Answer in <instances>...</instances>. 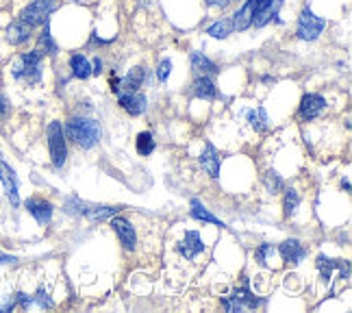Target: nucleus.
<instances>
[{"mask_svg":"<svg viewBox=\"0 0 352 313\" xmlns=\"http://www.w3.org/2000/svg\"><path fill=\"white\" fill-rule=\"evenodd\" d=\"M327 29V20L316 16L311 7H302L300 16L296 20V37L302 39V42H316V39Z\"/></svg>","mask_w":352,"mask_h":313,"instance_id":"obj_6","label":"nucleus"},{"mask_svg":"<svg viewBox=\"0 0 352 313\" xmlns=\"http://www.w3.org/2000/svg\"><path fill=\"white\" fill-rule=\"evenodd\" d=\"M13 261H16V257H11V255L0 252V263H13Z\"/></svg>","mask_w":352,"mask_h":313,"instance_id":"obj_33","label":"nucleus"},{"mask_svg":"<svg viewBox=\"0 0 352 313\" xmlns=\"http://www.w3.org/2000/svg\"><path fill=\"white\" fill-rule=\"evenodd\" d=\"M116 98H118L120 107L124 109L131 118L142 116L146 111V107H148V98L144 96L142 91H124V94H118Z\"/></svg>","mask_w":352,"mask_h":313,"instance_id":"obj_11","label":"nucleus"},{"mask_svg":"<svg viewBox=\"0 0 352 313\" xmlns=\"http://www.w3.org/2000/svg\"><path fill=\"white\" fill-rule=\"evenodd\" d=\"M135 148H138V153L142 157H151L153 151H155V138L151 131H144L138 135V140H135Z\"/></svg>","mask_w":352,"mask_h":313,"instance_id":"obj_24","label":"nucleus"},{"mask_svg":"<svg viewBox=\"0 0 352 313\" xmlns=\"http://www.w3.org/2000/svg\"><path fill=\"white\" fill-rule=\"evenodd\" d=\"M24 207L26 211H29L37 224H42V226H48L50 220H52V213H55V207H52V202L42 198V196H31L29 200L24 202Z\"/></svg>","mask_w":352,"mask_h":313,"instance_id":"obj_10","label":"nucleus"},{"mask_svg":"<svg viewBox=\"0 0 352 313\" xmlns=\"http://www.w3.org/2000/svg\"><path fill=\"white\" fill-rule=\"evenodd\" d=\"M65 140H70L83 151H91L94 146H98L100 142V122L87 118V116H72L65 122Z\"/></svg>","mask_w":352,"mask_h":313,"instance_id":"obj_2","label":"nucleus"},{"mask_svg":"<svg viewBox=\"0 0 352 313\" xmlns=\"http://www.w3.org/2000/svg\"><path fill=\"white\" fill-rule=\"evenodd\" d=\"M263 183L267 187V192H272V194H278L280 189L285 187V181H283L274 170H270V172L263 174Z\"/></svg>","mask_w":352,"mask_h":313,"instance_id":"obj_27","label":"nucleus"},{"mask_svg":"<svg viewBox=\"0 0 352 313\" xmlns=\"http://www.w3.org/2000/svg\"><path fill=\"white\" fill-rule=\"evenodd\" d=\"M189 207H192V215L196 217L198 222H207V224H215V226H224V222L220 220V217H215L205 205H202V202L198 200V198H194L192 202H189Z\"/></svg>","mask_w":352,"mask_h":313,"instance_id":"obj_20","label":"nucleus"},{"mask_svg":"<svg viewBox=\"0 0 352 313\" xmlns=\"http://www.w3.org/2000/svg\"><path fill=\"white\" fill-rule=\"evenodd\" d=\"M72 3H76V5H91V3H96V0H72Z\"/></svg>","mask_w":352,"mask_h":313,"instance_id":"obj_34","label":"nucleus"},{"mask_svg":"<svg viewBox=\"0 0 352 313\" xmlns=\"http://www.w3.org/2000/svg\"><path fill=\"white\" fill-rule=\"evenodd\" d=\"M37 50L44 54V57H55L59 52V44L55 42V37L50 33V22L42 26V33L37 35Z\"/></svg>","mask_w":352,"mask_h":313,"instance_id":"obj_19","label":"nucleus"},{"mask_svg":"<svg viewBox=\"0 0 352 313\" xmlns=\"http://www.w3.org/2000/svg\"><path fill=\"white\" fill-rule=\"evenodd\" d=\"M85 209H87V202H83L78 196H72V198L65 200V213H70V215H83Z\"/></svg>","mask_w":352,"mask_h":313,"instance_id":"obj_28","label":"nucleus"},{"mask_svg":"<svg viewBox=\"0 0 352 313\" xmlns=\"http://www.w3.org/2000/svg\"><path fill=\"white\" fill-rule=\"evenodd\" d=\"M109 224L116 230L122 248H124L129 255H140L142 244H144V235L140 233V228L135 226L126 215H118V213L113 217H109Z\"/></svg>","mask_w":352,"mask_h":313,"instance_id":"obj_4","label":"nucleus"},{"mask_svg":"<svg viewBox=\"0 0 352 313\" xmlns=\"http://www.w3.org/2000/svg\"><path fill=\"white\" fill-rule=\"evenodd\" d=\"M3 5H5V0H0V9H3Z\"/></svg>","mask_w":352,"mask_h":313,"instance_id":"obj_35","label":"nucleus"},{"mask_svg":"<svg viewBox=\"0 0 352 313\" xmlns=\"http://www.w3.org/2000/svg\"><path fill=\"white\" fill-rule=\"evenodd\" d=\"M189 65H192V72L196 76H200V74H209V76L220 74V67L215 65L205 52H198V50L189 54Z\"/></svg>","mask_w":352,"mask_h":313,"instance_id":"obj_16","label":"nucleus"},{"mask_svg":"<svg viewBox=\"0 0 352 313\" xmlns=\"http://www.w3.org/2000/svg\"><path fill=\"white\" fill-rule=\"evenodd\" d=\"M46 135H48V151H50L52 166L61 170L67 161V144H65V133H63L61 122H57V120L50 122Z\"/></svg>","mask_w":352,"mask_h":313,"instance_id":"obj_7","label":"nucleus"},{"mask_svg":"<svg viewBox=\"0 0 352 313\" xmlns=\"http://www.w3.org/2000/svg\"><path fill=\"white\" fill-rule=\"evenodd\" d=\"M329 98L324 96V94H305L300 105H298V120L300 122H314V120H320L322 116L329 114Z\"/></svg>","mask_w":352,"mask_h":313,"instance_id":"obj_8","label":"nucleus"},{"mask_svg":"<svg viewBox=\"0 0 352 313\" xmlns=\"http://www.w3.org/2000/svg\"><path fill=\"white\" fill-rule=\"evenodd\" d=\"M31 37H33V26H29L22 20H13L5 29V39H7V44H11V46L29 44Z\"/></svg>","mask_w":352,"mask_h":313,"instance_id":"obj_12","label":"nucleus"},{"mask_svg":"<svg viewBox=\"0 0 352 313\" xmlns=\"http://www.w3.org/2000/svg\"><path fill=\"white\" fill-rule=\"evenodd\" d=\"M102 67H104V61H102V57H96L91 61V74H102Z\"/></svg>","mask_w":352,"mask_h":313,"instance_id":"obj_32","label":"nucleus"},{"mask_svg":"<svg viewBox=\"0 0 352 313\" xmlns=\"http://www.w3.org/2000/svg\"><path fill=\"white\" fill-rule=\"evenodd\" d=\"M274 252H276L274 244H261V246L254 250V261L259 266H272Z\"/></svg>","mask_w":352,"mask_h":313,"instance_id":"obj_26","label":"nucleus"},{"mask_svg":"<svg viewBox=\"0 0 352 313\" xmlns=\"http://www.w3.org/2000/svg\"><path fill=\"white\" fill-rule=\"evenodd\" d=\"M233 3H235V0H205V5L209 9H220V11H224L226 7H231Z\"/></svg>","mask_w":352,"mask_h":313,"instance_id":"obj_30","label":"nucleus"},{"mask_svg":"<svg viewBox=\"0 0 352 313\" xmlns=\"http://www.w3.org/2000/svg\"><path fill=\"white\" fill-rule=\"evenodd\" d=\"M11 111V105H9V98L5 94H0V118H5L7 114Z\"/></svg>","mask_w":352,"mask_h":313,"instance_id":"obj_31","label":"nucleus"},{"mask_svg":"<svg viewBox=\"0 0 352 313\" xmlns=\"http://www.w3.org/2000/svg\"><path fill=\"white\" fill-rule=\"evenodd\" d=\"M57 9H59V0H31V3L20 11L18 20L37 29V26H44Z\"/></svg>","mask_w":352,"mask_h":313,"instance_id":"obj_5","label":"nucleus"},{"mask_svg":"<svg viewBox=\"0 0 352 313\" xmlns=\"http://www.w3.org/2000/svg\"><path fill=\"white\" fill-rule=\"evenodd\" d=\"M285 0H246L233 16V29L243 33L248 29H263L270 22H278Z\"/></svg>","mask_w":352,"mask_h":313,"instance_id":"obj_1","label":"nucleus"},{"mask_svg":"<svg viewBox=\"0 0 352 313\" xmlns=\"http://www.w3.org/2000/svg\"><path fill=\"white\" fill-rule=\"evenodd\" d=\"M192 91H194V96L202 98V100H213V98H218V85H215V80L213 76L209 74H200L194 78V83H192Z\"/></svg>","mask_w":352,"mask_h":313,"instance_id":"obj_14","label":"nucleus"},{"mask_svg":"<svg viewBox=\"0 0 352 313\" xmlns=\"http://www.w3.org/2000/svg\"><path fill=\"white\" fill-rule=\"evenodd\" d=\"M0 181L5 185V192L11 200V205H20V198H18V176L13 172L5 161H0Z\"/></svg>","mask_w":352,"mask_h":313,"instance_id":"obj_17","label":"nucleus"},{"mask_svg":"<svg viewBox=\"0 0 352 313\" xmlns=\"http://www.w3.org/2000/svg\"><path fill=\"white\" fill-rule=\"evenodd\" d=\"M67 67H70V74L76 80H87L91 76V61L83 52H72L70 59H67Z\"/></svg>","mask_w":352,"mask_h":313,"instance_id":"obj_15","label":"nucleus"},{"mask_svg":"<svg viewBox=\"0 0 352 313\" xmlns=\"http://www.w3.org/2000/svg\"><path fill=\"white\" fill-rule=\"evenodd\" d=\"M116 213H120V207H104V205L91 207V205H87L83 215L89 217L91 222H100V220H109V217H113Z\"/></svg>","mask_w":352,"mask_h":313,"instance_id":"obj_23","label":"nucleus"},{"mask_svg":"<svg viewBox=\"0 0 352 313\" xmlns=\"http://www.w3.org/2000/svg\"><path fill=\"white\" fill-rule=\"evenodd\" d=\"M198 161H200L202 170H205L211 179H218V176H220V157H218V153H215V148L211 144L205 146V151L200 153Z\"/></svg>","mask_w":352,"mask_h":313,"instance_id":"obj_18","label":"nucleus"},{"mask_svg":"<svg viewBox=\"0 0 352 313\" xmlns=\"http://www.w3.org/2000/svg\"><path fill=\"white\" fill-rule=\"evenodd\" d=\"M42 63H44V54L37 48L26 50L20 54L18 61L13 63L11 72L18 80H24V83H29V85H37L39 80H42Z\"/></svg>","mask_w":352,"mask_h":313,"instance_id":"obj_3","label":"nucleus"},{"mask_svg":"<svg viewBox=\"0 0 352 313\" xmlns=\"http://www.w3.org/2000/svg\"><path fill=\"white\" fill-rule=\"evenodd\" d=\"M276 250L280 255V259L289 266H298L307 257V248L298 239H285Z\"/></svg>","mask_w":352,"mask_h":313,"instance_id":"obj_13","label":"nucleus"},{"mask_svg":"<svg viewBox=\"0 0 352 313\" xmlns=\"http://www.w3.org/2000/svg\"><path fill=\"white\" fill-rule=\"evenodd\" d=\"M246 120H248V125H250V129H254L256 133H263L265 129H267V114H265V109L263 107H256V109H248L246 114Z\"/></svg>","mask_w":352,"mask_h":313,"instance_id":"obj_22","label":"nucleus"},{"mask_svg":"<svg viewBox=\"0 0 352 313\" xmlns=\"http://www.w3.org/2000/svg\"><path fill=\"white\" fill-rule=\"evenodd\" d=\"M202 250H205V241H202V235L198 230H185L181 241L176 244V255H179L183 261H196L202 255Z\"/></svg>","mask_w":352,"mask_h":313,"instance_id":"obj_9","label":"nucleus"},{"mask_svg":"<svg viewBox=\"0 0 352 313\" xmlns=\"http://www.w3.org/2000/svg\"><path fill=\"white\" fill-rule=\"evenodd\" d=\"M300 202H302L300 192H298L296 187H289L287 192H285V200H283V209H285V217H292V215L296 213V209L300 207Z\"/></svg>","mask_w":352,"mask_h":313,"instance_id":"obj_25","label":"nucleus"},{"mask_svg":"<svg viewBox=\"0 0 352 313\" xmlns=\"http://www.w3.org/2000/svg\"><path fill=\"white\" fill-rule=\"evenodd\" d=\"M170 72H172V61L164 59V61L159 63V67H157V80H159V83H166Z\"/></svg>","mask_w":352,"mask_h":313,"instance_id":"obj_29","label":"nucleus"},{"mask_svg":"<svg viewBox=\"0 0 352 313\" xmlns=\"http://www.w3.org/2000/svg\"><path fill=\"white\" fill-rule=\"evenodd\" d=\"M235 29H233V20L231 18H220L215 20L213 24L207 26V35L215 37V39H226L228 35H233Z\"/></svg>","mask_w":352,"mask_h":313,"instance_id":"obj_21","label":"nucleus"}]
</instances>
